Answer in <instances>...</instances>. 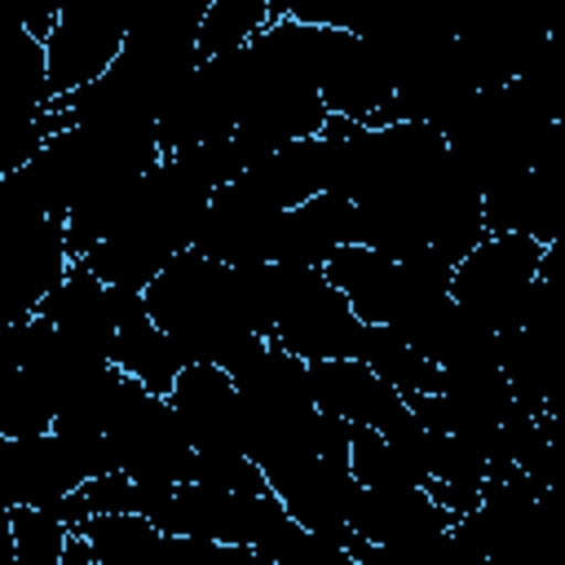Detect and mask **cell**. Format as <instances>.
<instances>
[{"label": "cell", "mask_w": 565, "mask_h": 565, "mask_svg": "<svg viewBox=\"0 0 565 565\" xmlns=\"http://www.w3.org/2000/svg\"><path fill=\"white\" fill-rule=\"evenodd\" d=\"M278 207L265 203L260 194H252L243 181H230L221 185L207 207H203V221H199V234H194V247L199 256L234 269V265H260L269 260V243H274V225H278Z\"/></svg>", "instance_id": "8"}, {"label": "cell", "mask_w": 565, "mask_h": 565, "mask_svg": "<svg viewBox=\"0 0 565 565\" xmlns=\"http://www.w3.org/2000/svg\"><path fill=\"white\" fill-rule=\"evenodd\" d=\"M0 181H4V177H0Z\"/></svg>", "instance_id": "31"}, {"label": "cell", "mask_w": 565, "mask_h": 565, "mask_svg": "<svg viewBox=\"0 0 565 565\" xmlns=\"http://www.w3.org/2000/svg\"><path fill=\"white\" fill-rule=\"evenodd\" d=\"M128 35V13L115 4H62L57 22L44 40L49 71V106L88 88L110 71Z\"/></svg>", "instance_id": "5"}, {"label": "cell", "mask_w": 565, "mask_h": 565, "mask_svg": "<svg viewBox=\"0 0 565 565\" xmlns=\"http://www.w3.org/2000/svg\"><path fill=\"white\" fill-rule=\"evenodd\" d=\"M543 256L547 247L525 234H486L450 269V300L481 318L494 335H508L525 322V305L543 274Z\"/></svg>", "instance_id": "4"}, {"label": "cell", "mask_w": 565, "mask_h": 565, "mask_svg": "<svg viewBox=\"0 0 565 565\" xmlns=\"http://www.w3.org/2000/svg\"><path fill=\"white\" fill-rule=\"evenodd\" d=\"M234 393L243 406V419H278V415H300L313 411L309 393V366L291 358L278 340H260L234 371Z\"/></svg>", "instance_id": "15"}, {"label": "cell", "mask_w": 565, "mask_h": 565, "mask_svg": "<svg viewBox=\"0 0 565 565\" xmlns=\"http://www.w3.org/2000/svg\"><path fill=\"white\" fill-rule=\"evenodd\" d=\"M190 441V450H243V406L230 371L194 362L181 366L163 397Z\"/></svg>", "instance_id": "9"}, {"label": "cell", "mask_w": 565, "mask_h": 565, "mask_svg": "<svg viewBox=\"0 0 565 565\" xmlns=\"http://www.w3.org/2000/svg\"><path fill=\"white\" fill-rule=\"evenodd\" d=\"M362 362L406 402V397H428L441 388V366H433L419 349H411L406 340H397L384 327H366V344H362Z\"/></svg>", "instance_id": "19"}, {"label": "cell", "mask_w": 565, "mask_h": 565, "mask_svg": "<svg viewBox=\"0 0 565 565\" xmlns=\"http://www.w3.org/2000/svg\"><path fill=\"white\" fill-rule=\"evenodd\" d=\"M327 282L349 300L353 318L362 327H388L393 313H397V291H402V278H397V260L371 252V247H340L327 265H322Z\"/></svg>", "instance_id": "17"}, {"label": "cell", "mask_w": 565, "mask_h": 565, "mask_svg": "<svg viewBox=\"0 0 565 565\" xmlns=\"http://www.w3.org/2000/svg\"><path fill=\"white\" fill-rule=\"evenodd\" d=\"M57 565H97V561H93V552L84 547V539H79V534H71V539H66V547H62V561H57Z\"/></svg>", "instance_id": "28"}, {"label": "cell", "mask_w": 565, "mask_h": 565, "mask_svg": "<svg viewBox=\"0 0 565 565\" xmlns=\"http://www.w3.org/2000/svg\"><path fill=\"white\" fill-rule=\"evenodd\" d=\"M49 110L44 44L26 35L18 0H0V124H26Z\"/></svg>", "instance_id": "16"}, {"label": "cell", "mask_w": 565, "mask_h": 565, "mask_svg": "<svg viewBox=\"0 0 565 565\" xmlns=\"http://www.w3.org/2000/svg\"><path fill=\"white\" fill-rule=\"evenodd\" d=\"M274 516H282V503H278L274 490H265V494H234V490H212V486H199V481H181L154 508L150 525L159 534H190V539L252 547L256 534Z\"/></svg>", "instance_id": "6"}, {"label": "cell", "mask_w": 565, "mask_h": 565, "mask_svg": "<svg viewBox=\"0 0 565 565\" xmlns=\"http://www.w3.org/2000/svg\"><path fill=\"white\" fill-rule=\"evenodd\" d=\"M212 565H265V561L252 547H243V543H216Z\"/></svg>", "instance_id": "27"}, {"label": "cell", "mask_w": 565, "mask_h": 565, "mask_svg": "<svg viewBox=\"0 0 565 565\" xmlns=\"http://www.w3.org/2000/svg\"><path fill=\"white\" fill-rule=\"evenodd\" d=\"M358 243V207L335 194H313L300 207L282 212L269 243V265L322 269L340 247Z\"/></svg>", "instance_id": "12"}, {"label": "cell", "mask_w": 565, "mask_h": 565, "mask_svg": "<svg viewBox=\"0 0 565 565\" xmlns=\"http://www.w3.org/2000/svg\"><path fill=\"white\" fill-rule=\"evenodd\" d=\"M269 305H274L269 340H278L305 366L362 358L366 327L353 318L349 300L327 282L322 269L269 265Z\"/></svg>", "instance_id": "3"}, {"label": "cell", "mask_w": 565, "mask_h": 565, "mask_svg": "<svg viewBox=\"0 0 565 565\" xmlns=\"http://www.w3.org/2000/svg\"><path fill=\"white\" fill-rule=\"evenodd\" d=\"M141 296L154 327L172 340L185 366L207 362V366L234 371L260 344V335L238 318L230 269L199 252L172 256Z\"/></svg>", "instance_id": "1"}, {"label": "cell", "mask_w": 565, "mask_h": 565, "mask_svg": "<svg viewBox=\"0 0 565 565\" xmlns=\"http://www.w3.org/2000/svg\"><path fill=\"white\" fill-rule=\"evenodd\" d=\"M66 221L49 216L26 190L22 172L0 181V322L18 327L40 313L49 291L62 282Z\"/></svg>", "instance_id": "2"}, {"label": "cell", "mask_w": 565, "mask_h": 565, "mask_svg": "<svg viewBox=\"0 0 565 565\" xmlns=\"http://www.w3.org/2000/svg\"><path fill=\"white\" fill-rule=\"evenodd\" d=\"M110 300V322H115V344H110V366L128 380H137L146 393L168 397L172 380L181 375V353L172 349V340L154 327L146 296L141 291H115L106 287Z\"/></svg>", "instance_id": "11"}, {"label": "cell", "mask_w": 565, "mask_h": 565, "mask_svg": "<svg viewBox=\"0 0 565 565\" xmlns=\"http://www.w3.org/2000/svg\"><path fill=\"white\" fill-rule=\"evenodd\" d=\"M349 472L362 490H393V486H428L424 468H415L384 433L349 428Z\"/></svg>", "instance_id": "21"}, {"label": "cell", "mask_w": 565, "mask_h": 565, "mask_svg": "<svg viewBox=\"0 0 565 565\" xmlns=\"http://www.w3.org/2000/svg\"><path fill=\"white\" fill-rule=\"evenodd\" d=\"M0 463H4V437H0Z\"/></svg>", "instance_id": "30"}, {"label": "cell", "mask_w": 565, "mask_h": 565, "mask_svg": "<svg viewBox=\"0 0 565 565\" xmlns=\"http://www.w3.org/2000/svg\"><path fill=\"white\" fill-rule=\"evenodd\" d=\"M459 516L441 512L424 486H393V490H362L353 494V508H349V530L362 539V543H380V547H393V543H424V539H437L455 525Z\"/></svg>", "instance_id": "14"}, {"label": "cell", "mask_w": 565, "mask_h": 565, "mask_svg": "<svg viewBox=\"0 0 565 565\" xmlns=\"http://www.w3.org/2000/svg\"><path fill=\"white\" fill-rule=\"evenodd\" d=\"M84 539V547L93 552L97 565H146L159 547V530L137 516V512H102V516H88L79 530H71Z\"/></svg>", "instance_id": "20"}, {"label": "cell", "mask_w": 565, "mask_h": 565, "mask_svg": "<svg viewBox=\"0 0 565 565\" xmlns=\"http://www.w3.org/2000/svg\"><path fill=\"white\" fill-rule=\"evenodd\" d=\"M53 428V402L49 393L26 380L22 371H13L4 384H0V437L4 441H18V437H40Z\"/></svg>", "instance_id": "22"}, {"label": "cell", "mask_w": 565, "mask_h": 565, "mask_svg": "<svg viewBox=\"0 0 565 565\" xmlns=\"http://www.w3.org/2000/svg\"><path fill=\"white\" fill-rule=\"evenodd\" d=\"M18 362H22V322L18 327L0 322V384L18 371Z\"/></svg>", "instance_id": "26"}, {"label": "cell", "mask_w": 565, "mask_h": 565, "mask_svg": "<svg viewBox=\"0 0 565 565\" xmlns=\"http://www.w3.org/2000/svg\"><path fill=\"white\" fill-rule=\"evenodd\" d=\"M287 4H265V0H212L203 9V22H199V40H194V53L199 62H212V57H225V53H238L247 49L274 18H282Z\"/></svg>", "instance_id": "18"}, {"label": "cell", "mask_w": 565, "mask_h": 565, "mask_svg": "<svg viewBox=\"0 0 565 565\" xmlns=\"http://www.w3.org/2000/svg\"><path fill=\"white\" fill-rule=\"evenodd\" d=\"M13 561V539H9V512L0 508V565Z\"/></svg>", "instance_id": "29"}, {"label": "cell", "mask_w": 565, "mask_h": 565, "mask_svg": "<svg viewBox=\"0 0 565 565\" xmlns=\"http://www.w3.org/2000/svg\"><path fill=\"white\" fill-rule=\"evenodd\" d=\"M216 543L212 539H190V534H163L154 556L146 565H212Z\"/></svg>", "instance_id": "25"}, {"label": "cell", "mask_w": 565, "mask_h": 565, "mask_svg": "<svg viewBox=\"0 0 565 565\" xmlns=\"http://www.w3.org/2000/svg\"><path fill=\"white\" fill-rule=\"evenodd\" d=\"M190 481L212 486V490H234V494H265L269 490L260 468L243 450H194Z\"/></svg>", "instance_id": "24"}, {"label": "cell", "mask_w": 565, "mask_h": 565, "mask_svg": "<svg viewBox=\"0 0 565 565\" xmlns=\"http://www.w3.org/2000/svg\"><path fill=\"white\" fill-rule=\"evenodd\" d=\"M9 539H13L18 565H57L71 530L40 508H13L9 512Z\"/></svg>", "instance_id": "23"}, {"label": "cell", "mask_w": 565, "mask_h": 565, "mask_svg": "<svg viewBox=\"0 0 565 565\" xmlns=\"http://www.w3.org/2000/svg\"><path fill=\"white\" fill-rule=\"evenodd\" d=\"M79 486H84V472L62 437L40 433V437L4 441V463H0V508L4 512H13V508L49 512Z\"/></svg>", "instance_id": "10"}, {"label": "cell", "mask_w": 565, "mask_h": 565, "mask_svg": "<svg viewBox=\"0 0 565 565\" xmlns=\"http://www.w3.org/2000/svg\"><path fill=\"white\" fill-rule=\"evenodd\" d=\"M318 97L327 115L366 124L393 102V75L344 22H322L318 31Z\"/></svg>", "instance_id": "7"}, {"label": "cell", "mask_w": 565, "mask_h": 565, "mask_svg": "<svg viewBox=\"0 0 565 565\" xmlns=\"http://www.w3.org/2000/svg\"><path fill=\"white\" fill-rule=\"evenodd\" d=\"M309 393L322 415H335L353 428H375V433H388V424L406 411V402L362 358L309 362Z\"/></svg>", "instance_id": "13"}]
</instances>
